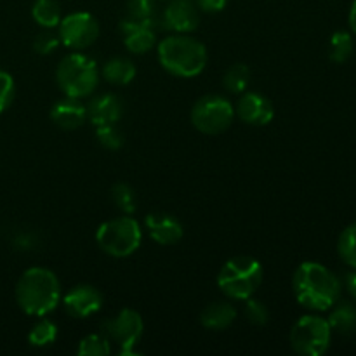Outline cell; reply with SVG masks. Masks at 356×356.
<instances>
[{
  "mask_svg": "<svg viewBox=\"0 0 356 356\" xmlns=\"http://www.w3.org/2000/svg\"><path fill=\"white\" fill-rule=\"evenodd\" d=\"M292 291L302 308L312 312H327L339 299L341 282L323 264L306 261L296 268Z\"/></svg>",
  "mask_w": 356,
  "mask_h": 356,
  "instance_id": "1",
  "label": "cell"
},
{
  "mask_svg": "<svg viewBox=\"0 0 356 356\" xmlns=\"http://www.w3.org/2000/svg\"><path fill=\"white\" fill-rule=\"evenodd\" d=\"M61 298V284L47 268H30L16 284V301L26 315L42 318L58 308Z\"/></svg>",
  "mask_w": 356,
  "mask_h": 356,
  "instance_id": "2",
  "label": "cell"
},
{
  "mask_svg": "<svg viewBox=\"0 0 356 356\" xmlns=\"http://www.w3.org/2000/svg\"><path fill=\"white\" fill-rule=\"evenodd\" d=\"M159 63L170 75L191 79L200 75L207 65V49L200 40L186 33H174L156 47Z\"/></svg>",
  "mask_w": 356,
  "mask_h": 356,
  "instance_id": "3",
  "label": "cell"
},
{
  "mask_svg": "<svg viewBox=\"0 0 356 356\" xmlns=\"http://www.w3.org/2000/svg\"><path fill=\"white\" fill-rule=\"evenodd\" d=\"M263 282V266L250 256H236L222 264L218 275V287L233 301L252 298Z\"/></svg>",
  "mask_w": 356,
  "mask_h": 356,
  "instance_id": "4",
  "label": "cell"
},
{
  "mask_svg": "<svg viewBox=\"0 0 356 356\" xmlns=\"http://www.w3.org/2000/svg\"><path fill=\"white\" fill-rule=\"evenodd\" d=\"M99 75L96 61L76 51L59 61L58 70H56V82L65 96L82 99L96 90Z\"/></svg>",
  "mask_w": 356,
  "mask_h": 356,
  "instance_id": "5",
  "label": "cell"
},
{
  "mask_svg": "<svg viewBox=\"0 0 356 356\" xmlns=\"http://www.w3.org/2000/svg\"><path fill=\"white\" fill-rule=\"evenodd\" d=\"M141 240V226L129 216L103 222L96 232L97 245L111 257H129L139 249Z\"/></svg>",
  "mask_w": 356,
  "mask_h": 356,
  "instance_id": "6",
  "label": "cell"
},
{
  "mask_svg": "<svg viewBox=\"0 0 356 356\" xmlns=\"http://www.w3.org/2000/svg\"><path fill=\"white\" fill-rule=\"evenodd\" d=\"M332 339V329L322 316H301L292 325L289 341L296 353L305 356H320L325 353Z\"/></svg>",
  "mask_w": 356,
  "mask_h": 356,
  "instance_id": "7",
  "label": "cell"
},
{
  "mask_svg": "<svg viewBox=\"0 0 356 356\" xmlns=\"http://www.w3.org/2000/svg\"><path fill=\"white\" fill-rule=\"evenodd\" d=\"M233 117H235L233 104L226 97L216 94L200 97L191 108V124L202 134H221L232 125Z\"/></svg>",
  "mask_w": 356,
  "mask_h": 356,
  "instance_id": "8",
  "label": "cell"
},
{
  "mask_svg": "<svg viewBox=\"0 0 356 356\" xmlns=\"http://www.w3.org/2000/svg\"><path fill=\"white\" fill-rule=\"evenodd\" d=\"M145 330L141 315L131 308H125L115 318L103 323V334L110 343L118 346L120 355H134L136 346L139 344Z\"/></svg>",
  "mask_w": 356,
  "mask_h": 356,
  "instance_id": "9",
  "label": "cell"
},
{
  "mask_svg": "<svg viewBox=\"0 0 356 356\" xmlns=\"http://www.w3.org/2000/svg\"><path fill=\"white\" fill-rule=\"evenodd\" d=\"M59 42L72 51L90 47L99 37L97 19L89 13H72L59 23Z\"/></svg>",
  "mask_w": 356,
  "mask_h": 356,
  "instance_id": "10",
  "label": "cell"
},
{
  "mask_svg": "<svg viewBox=\"0 0 356 356\" xmlns=\"http://www.w3.org/2000/svg\"><path fill=\"white\" fill-rule=\"evenodd\" d=\"M66 313L73 318H89L103 308V294L87 284L75 285L61 298Z\"/></svg>",
  "mask_w": 356,
  "mask_h": 356,
  "instance_id": "11",
  "label": "cell"
},
{
  "mask_svg": "<svg viewBox=\"0 0 356 356\" xmlns=\"http://www.w3.org/2000/svg\"><path fill=\"white\" fill-rule=\"evenodd\" d=\"M163 26L174 33H191L198 28L200 14L197 3L191 0H170L163 10Z\"/></svg>",
  "mask_w": 356,
  "mask_h": 356,
  "instance_id": "12",
  "label": "cell"
},
{
  "mask_svg": "<svg viewBox=\"0 0 356 356\" xmlns=\"http://www.w3.org/2000/svg\"><path fill=\"white\" fill-rule=\"evenodd\" d=\"M125 47L134 54H145L155 45V30L152 19H134L125 17L118 24Z\"/></svg>",
  "mask_w": 356,
  "mask_h": 356,
  "instance_id": "13",
  "label": "cell"
},
{
  "mask_svg": "<svg viewBox=\"0 0 356 356\" xmlns=\"http://www.w3.org/2000/svg\"><path fill=\"white\" fill-rule=\"evenodd\" d=\"M235 113L242 122L249 125H268L273 120V104L266 96L259 92H245L238 99L235 108Z\"/></svg>",
  "mask_w": 356,
  "mask_h": 356,
  "instance_id": "14",
  "label": "cell"
},
{
  "mask_svg": "<svg viewBox=\"0 0 356 356\" xmlns=\"http://www.w3.org/2000/svg\"><path fill=\"white\" fill-rule=\"evenodd\" d=\"M146 232L160 245H174L184 235L183 225L174 216L165 212H152L145 218Z\"/></svg>",
  "mask_w": 356,
  "mask_h": 356,
  "instance_id": "15",
  "label": "cell"
},
{
  "mask_svg": "<svg viewBox=\"0 0 356 356\" xmlns=\"http://www.w3.org/2000/svg\"><path fill=\"white\" fill-rule=\"evenodd\" d=\"M51 120L65 131H75L82 127L87 120V106L76 97H68L58 101L51 108Z\"/></svg>",
  "mask_w": 356,
  "mask_h": 356,
  "instance_id": "16",
  "label": "cell"
},
{
  "mask_svg": "<svg viewBox=\"0 0 356 356\" xmlns=\"http://www.w3.org/2000/svg\"><path fill=\"white\" fill-rule=\"evenodd\" d=\"M124 113L122 101L113 94H101L96 96L89 104H87V120L92 125L117 124Z\"/></svg>",
  "mask_w": 356,
  "mask_h": 356,
  "instance_id": "17",
  "label": "cell"
},
{
  "mask_svg": "<svg viewBox=\"0 0 356 356\" xmlns=\"http://www.w3.org/2000/svg\"><path fill=\"white\" fill-rule=\"evenodd\" d=\"M236 309L228 301H216L200 313V323L209 330H225L235 322Z\"/></svg>",
  "mask_w": 356,
  "mask_h": 356,
  "instance_id": "18",
  "label": "cell"
},
{
  "mask_svg": "<svg viewBox=\"0 0 356 356\" xmlns=\"http://www.w3.org/2000/svg\"><path fill=\"white\" fill-rule=\"evenodd\" d=\"M136 65L127 58H111L103 65L101 75L111 86H127L136 79Z\"/></svg>",
  "mask_w": 356,
  "mask_h": 356,
  "instance_id": "19",
  "label": "cell"
},
{
  "mask_svg": "<svg viewBox=\"0 0 356 356\" xmlns=\"http://www.w3.org/2000/svg\"><path fill=\"white\" fill-rule=\"evenodd\" d=\"M332 313L327 318L330 329L341 336H351L356 332V306L353 302H339L332 306Z\"/></svg>",
  "mask_w": 356,
  "mask_h": 356,
  "instance_id": "20",
  "label": "cell"
},
{
  "mask_svg": "<svg viewBox=\"0 0 356 356\" xmlns=\"http://www.w3.org/2000/svg\"><path fill=\"white\" fill-rule=\"evenodd\" d=\"M31 17L38 26L45 28V30L58 28L63 19L61 6L56 0H35L33 7H31Z\"/></svg>",
  "mask_w": 356,
  "mask_h": 356,
  "instance_id": "21",
  "label": "cell"
},
{
  "mask_svg": "<svg viewBox=\"0 0 356 356\" xmlns=\"http://www.w3.org/2000/svg\"><path fill=\"white\" fill-rule=\"evenodd\" d=\"M56 339H58V325L51 320H45L44 316L40 322L31 327L28 334V343L33 348H47L54 344Z\"/></svg>",
  "mask_w": 356,
  "mask_h": 356,
  "instance_id": "22",
  "label": "cell"
},
{
  "mask_svg": "<svg viewBox=\"0 0 356 356\" xmlns=\"http://www.w3.org/2000/svg\"><path fill=\"white\" fill-rule=\"evenodd\" d=\"M250 80V70L249 66L243 65V63H236L232 68H228V72L225 73V79H222V86L228 92L232 94H242L245 92L247 86H249Z\"/></svg>",
  "mask_w": 356,
  "mask_h": 356,
  "instance_id": "23",
  "label": "cell"
},
{
  "mask_svg": "<svg viewBox=\"0 0 356 356\" xmlns=\"http://www.w3.org/2000/svg\"><path fill=\"white\" fill-rule=\"evenodd\" d=\"M351 54H353V38H351V35L348 31H336L329 44L330 61L341 65V63H346Z\"/></svg>",
  "mask_w": 356,
  "mask_h": 356,
  "instance_id": "24",
  "label": "cell"
},
{
  "mask_svg": "<svg viewBox=\"0 0 356 356\" xmlns=\"http://www.w3.org/2000/svg\"><path fill=\"white\" fill-rule=\"evenodd\" d=\"M111 200H113L115 207L118 211H122L127 216L132 214L136 211V207H138V204H136L138 198H136L134 190L127 183L113 184V188H111Z\"/></svg>",
  "mask_w": 356,
  "mask_h": 356,
  "instance_id": "25",
  "label": "cell"
},
{
  "mask_svg": "<svg viewBox=\"0 0 356 356\" xmlns=\"http://www.w3.org/2000/svg\"><path fill=\"white\" fill-rule=\"evenodd\" d=\"M110 351V341L104 334H90L80 341L76 353L80 356H106Z\"/></svg>",
  "mask_w": 356,
  "mask_h": 356,
  "instance_id": "26",
  "label": "cell"
},
{
  "mask_svg": "<svg viewBox=\"0 0 356 356\" xmlns=\"http://www.w3.org/2000/svg\"><path fill=\"white\" fill-rule=\"evenodd\" d=\"M337 250H339L341 259L351 268H356V222L348 226L339 236L337 242Z\"/></svg>",
  "mask_w": 356,
  "mask_h": 356,
  "instance_id": "27",
  "label": "cell"
},
{
  "mask_svg": "<svg viewBox=\"0 0 356 356\" xmlns=\"http://www.w3.org/2000/svg\"><path fill=\"white\" fill-rule=\"evenodd\" d=\"M96 139L103 148L110 149V152H117L124 145V136L117 129V124L99 125L96 131Z\"/></svg>",
  "mask_w": 356,
  "mask_h": 356,
  "instance_id": "28",
  "label": "cell"
},
{
  "mask_svg": "<svg viewBox=\"0 0 356 356\" xmlns=\"http://www.w3.org/2000/svg\"><path fill=\"white\" fill-rule=\"evenodd\" d=\"M243 302H245V305H243V315H245V318L249 320L252 325H257V327L266 325L268 320H270V312H268L266 305L261 302L259 299H254V298L245 299Z\"/></svg>",
  "mask_w": 356,
  "mask_h": 356,
  "instance_id": "29",
  "label": "cell"
},
{
  "mask_svg": "<svg viewBox=\"0 0 356 356\" xmlns=\"http://www.w3.org/2000/svg\"><path fill=\"white\" fill-rule=\"evenodd\" d=\"M59 37L51 30H45L33 38V51L40 56H49L59 47Z\"/></svg>",
  "mask_w": 356,
  "mask_h": 356,
  "instance_id": "30",
  "label": "cell"
},
{
  "mask_svg": "<svg viewBox=\"0 0 356 356\" xmlns=\"http://www.w3.org/2000/svg\"><path fill=\"white\" fill-rule=\"evenodd\" d=\"M14 92H16L14 79L7 72L0 70V113L10 106L14 99Z\"/></svg>",
  "mask_w": 356,
  "mask_h": 356,
  "instance_id": "31",
  "label": "cell"
},
{
  "mask_svg": "<svg viewBox=\"0 0 356 356\" xmlns=\"http://www.w3.org/2000/svg\"><path fill=\"white\" fill-rule=\"evenodd\" d=\"M127 9L129 17H134V19H152L155 3H153V0H129Z\"/></svg>",
  "mask_w": 356,
  "mask_h": 356,
  "instance_id": "32",
  "label": "cell"
},
{
  "mask_svg": "<svg viewBox=\"0 0 356 356\" xmlns=\"http://www.w3.org/2000/svg\"><path fill=\"white\" fill-rule=\"evenodd\" d=\"M195 2H197L198 9H202L204 13L214 14L221 13L226 7V3H228V0H195Z\"/></svg>",
  "mask_w": 356,
  "mask_h": 356,
  "instance_id": "33",
  "label": "cell"
},
{
  "mask_svg": "<svg viewBox=\"0 0 356 356\" xmlns=\"http://www.w3.org/2000/svg\"><path fill=\"white\" fill-rule=\"evenodd\" d=\"M346 289L348 292H350V294L356 299V268L355 271H350V273L346 275Z\"/></svg>",
  "mask_w": 356,
  "mask_h": 356,
  "instance_id": "34",
  "label": "cell"
},
{
  "mask_svg": "<svg viewBox=\"0 0 356 356\" xmlns=\"http://www.w3.org/2000/svg\"><path fill=\"white\" fill-rule=\"evenodd\" d=\"M350 26L353 30V33L356 35V0L351 3V9H350Z\"/></svg>",
  "mask_w": 356,
  "mask_h": 356,
  "instance_id": "35",
  "label": "cell"
}]
</instances>
